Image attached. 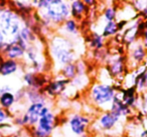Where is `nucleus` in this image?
Instances as JSON below:
<instances>
[{
  "label": "nucleus",
  "instance_id": "f257e3e1",
  "mask_svg": "<svg viewBox=\"0 0 147 137\" xmlns=\"http://www.w3.org/2000/svg\"><path fill=\"white\" fill-rule=\"evenodd\" d=\"M39 19L45 25H63L71 18V4L67 0H34Z\"/></svg>",
  "mask_w": 147,
  "mask_h": 137
},
{
  "label": "nucleus",
  "instance_id": "5701e85b",
  "mask_svg": "<svg viewBox=\"0 0 147 137\" xmlns=\"http://www.w3.org/2000/svg\"><path fill=\"white\" fill-rule=\"evenodd\" d=\"M63 28L65 30V33L69 35H78L79 34V24H78V21L75 20L74 18H69L63 23Z\"/></svg>",
  "mask_w": 147,
  "mask_h": 137
},
{
  "label": "nucleus",
  "instance_id": "2eb2a0df",
  "mask_svg": "<svg viewBox=\"0 0 147 137\" xmlns=\"http://www.w3.org/2000/svg\"><path fill=\"white\" fill-rule=\"evenodd\" d=\"M118 93L120 95L122 101L127 106L130 107L133 110H137L140 94H139L138 91L136 90V88L134 86H128L127 88L121 89L120 91H118Z\"/></svg>",
  "mask_w": 147,
  "mask_h": 137
},
{
  "label": "nucleus",
  "instance_id": "423d86ee",
  "mask_svg": "<svg viewBox=\"0 0 147 137\" xmlns=\"http://www.w3.org/2000/svg\"><path fill=\"white\" fill-rule=\"evenodd\" d=\"M57 127V116L51 111L39 118L37 124L31 128V137H51Z\"/></svg>",
  "mask_w": 147,
  "mask_h": 137
},
{
  "label": "nucleus",
  "instance_id": "4468645a",
  "mask_svg": "<svg viewBox=\"0 0 147 137\" xmlns=\"http://www.w3.org/2000/svg\"><path fill=\"white\" fill-rule=\"evenodd\" d=\"M23 81L26 84L27 88L37 89V90H42L45 85L49 83V80L45 78L42 73L33 72L28 71L23 75Z\"/></svg>",
  "mask_w": 147,
  "mask_h": 137
},
{
  "label": "nucleus",
  "instance_id": "7ed1b4c3",
  "mask_svg": "<svg viewBox=\"0 0 147 137\" xmlns=\"http://www.w3.org/2000/svg\"><path fill=\"white\" fill-rule=\"evenodd\" d=\"M118 89L108 83H95L89 90V98L92 104L103 111L109 110Z\"/></svg>",
  "mask_w": 147,
  "mask_h": 137
},
{
  "label": "nucleus",
  "instance_id": "ddd939ff",
  "mask_svg": "<svg viewBox=\"0 0 147 137\" xmlns=\"http://www.w3.org/2000/svg\"><path fill=\"white\" fill-rule=\"evenodd\" d=\"M109 110L114 113L115 115H117L118 117H120L121 119H123V120H126L127 118L132 116L135 111L133 109H131L130 107H128L123 102L118 92H117L114 100L112 101V104H111Z\"/></svg>",
  "mask_w": 147,
  "mask_h": 137
},
{
  "label": "nucleus",
  "instance_id": "c85d7f7f",
  "mask_svg": "<svg viewBox=\"0 0 147 137\" xmlns=\"http://www.w3.org/2000/svg\"><path fill=\"white\" fill-rule=\"evenodd\" d=\"M6 38H5V36L3 35V33L0 31V52H1V50L3 49V47H4V45L6 44Z\"/></svg>",
  "mask_w": 147,
  "mask_h": 137
},
{
  "label": "nucleus",
  "instance_id": "f704fd0d",
  "mask_svg": "<svg viewBox=\"0 0 147 137\" xmlns=\"http://www.w3.org/2000/svg\"><path fill=\"white\" fill-rule=\"evenodd\" d=\"M1 10H2V9H1V7H0V11H1Z\"/></svg>",
  "mask_w": 147,
  "mask_h": 137
},
{
  "label": "nucleus",
  "instance_id": "f3484780",
  "mask_svg": "<svg viewBox=\"0 0 147 137\" xmlns=\"http://www.w3.org/2000/svg\"><path fill=\"white\" fill-rule=\"evenodd\" d=\"M89 7L83 2V0H76L71 3V17L75 20H82L88 14Z\"/></svg>",
  "mask_w": 147,
  "mask_h": 137
},
{
  "label": "nucleus",
  "instance_id": "dca6fc26",
  "mask_svg": "<svg viewBox=\"0 0 147 137\" xmlns=\"http://www.w3.org/2000/svg\"><path fill=\"white\" fill-rule=\"evenodd\" d=\"M20 68V63L17 60L3 58L0 61V76L7 77L15 74Z\"/></svg>",
  "mask_w": 147,
  "mask_h": 137
},
{
  "label": "nucleus",
  "instance_id": "a211bd4d",
  "mask_svg": "<svg viewBox=\"0 0 147 137\" xmlns=\"http://www.w3.org/2000/svg\"><path fill=\"white\" fill-rule=\"evenodd\" d=\"M134 87L139 94L147 91V66L139 71L137 74H135Z\"/></svg>",
  "mask_w": 147,
  "mask_h": 137
},
{
  "label": "nucleus",
  "instance_id": "20e7f679",
  "mask_svg": "<svg viewBox=\"0 0 147 137\" xmlns=\"http://www.w3.org/2000/svg\"><path fill=\"white\" fill-rule=\"evenodd\" d=\"M21 18L18 12L11 8H4L0 11V31L11 41L18 35L21 29Z\"/></svg>",
  "mask_w": 147,
  "mask_h": 137
},
{
  "label": "nucleus",
  "instance_id": "473e14b6",
  "mask_svg": "<svg viewBox=\"0 0 147 137\" xmlns=\"http://www.w3.org/2000/svg\"><path fill=\"white\" fill-rule=\"evenodd\" d=\"M2 91H3V86L1 84H0V94L2 93Z\"/></svg>",
  "mask_w": 147,
  "mask_h": 137
},
{
  "label": "nucleus",
  "instance_id": "1a4fd4ad",
  "mask_svg": "<svg viewBox=\"0 0 147 137\" xmlns=\"http://www.w3.org/2000/svg\"><path fill=\"white\" fill-rule=\"evenodd\" d=\"M45 105H47V103L37 102V103H30L27 106L26 110L21 115L23 125L25 127L32 128V127H34L37 124V122H38L39 118L41 116V110L45 107Z\"/></svg>",
  "mask_w": 147,
  "mask_h": 137
},
{
  "label": "nucleus",
  "instance_id": "39448f33",
  "mask_svg": "<svg viewBox=\"0 0 147 137\" xmlns=\"http://www.w3.org/2000/svg\"><path fill=\"white\" fill-rule=\"evenodd\" d=\"M123 119L115 115L110 110L102 111L98 118L96 119L94 123H92V128H96V132L98 134H104L108 136H114L116 135L115 130L122 124Z\"/></svg>",
  "mask_w": 147,
  "mask_h": 137
},
{
  "label": "nucleus",
  "instance_id": "6e6552de",
  "mask_svg": "<svg viewBox=\"0 0 147 137\" xmlns=\"http://www.w3.org/2000/svg\"><path fill=\"white\" fill-rule=\"evenodd\" d=\"M127 59L122 54L112 55L107 60V70L111 77L119 79L120 77L124 76L127 69Z\"/></svg>",
  "mask_w": 147,
  "mask_h": 137
},
{
  "label": "nucleus",
  "instance_id": "393cba45",
  "mask_svg": "<svg viewBox=\"0 0 147 137\" xmlns=\"http://www.w3.org/2000/svg\"><path fill=\"white\" fill-rule=\"evenodd\" d=\"M103 16H104L105 20L108 22V21H115L117 17V11L115 9V7L109 6L103 12Z\"/></svg>",
  "mask_w": 147,
  "mask_h": 137
},
{
  "label": "nucleus",
  "instance_id": "aec40b11",
  "mask_svg": "<svg viewBox=\"0 0 147 137\" xmlns=\"http://www.w3.org/2000/svg\"><path fill=\"white\" fill-rule=\"evenodd\" d=\"M61 77L65 79H69V80H73L79 75L78 71V66H77V63L71 62L69 64L65 65L61 68Z\"/></svg>",
  "mask_w": 147,
  "mask_h": 137
},
{
  "label": "nucleus",
  "instance_id": "f8f14e48",
  "mask_svg": "<svg viewBox=\"0 0 147 137\" xmlns=\"http://www.w3.org/2000/svg\"><path fill=\"white\" fill-rule=\"evenodd\" d=\"M69 83H71V80L61 77V78H57L55 79V80L49 81V83L45 85L42 90L47 96L55 98V97L59 96V95H61L65 92Z\"/></svg>",
  "mask_w": 147,
  "mask_h": 137
},
{
  "label": "nucleus",
  "instance_id": "bb28decb",
  "mask_svg": "<svg viewBox=\"0 0 147 137\" xmlns=\"http://www.w3.org/2000/svg\"><path fill=\"white\" fill-rule=\"evenodd\" d=\"M140 41L142 42V44L144 45L145 48L147 49V21H146V24H145L144 28H143L142 32H141Z\"/></svg>",
  "mask_w": 147,
  "mask_h": 137
},
{
  "label": "nucleus",
  "instance_id": "72a5a7b5",
  "mask_svg": "<svg viewBox=\"0 0 147 137\" xmlns=\"http://www.w3.org/2000/svg\"><path fill=\"white\" fill-rule=\"evenodd\" d=\"M67 1H69V2H74V1H76V0H67Z\"/></svg>",
  "mask_w": 147,
  "mask_h": 137
},
{
  "label": "nucleus",
  "instance_id": "4be33fe9",
  "mask_svg": "<svg viewBox=\"0 0 147 137\" xmlns=\"http://www.w3.org/2000/svg\"><path fill=\"white\" fill-rule=\"evenodd\" d=\"M89 45L94 50H101L105 46V38L102 36V34H99L97 32L93 33L89 38Z\"/></svg>",
  "mask_w": 147,
  "mask_h": 137
},
{
  "label": "nucleus",
  "instance_id": "cd10ccee",
  "mask_svg": "<svg viewBox=\"0 0 147 137\" xmlns=\"http://www.w3.org/2000/svg\"><path fill=\"white\" fill-rule=\"evenodd\" d=\"M139 17H140L141 19H143L144 21L147 20V3L145 4L144 8L139 12Z\"/></svg>",
  "mask_w": 147,
  "mask_h": 137
},
{
  "label": "nucleus",
  "instance_id": "6ab92c4d",
  "mask_svg": "<svg viewBox=\"0 0 147 137\" xmlns=\"http://www.w3.org/2000/svg\"><path fill=\"white\" fill-rule=\"evenodd\" d=\"M16 100V95L11 91H2V93L0 94V106L6 110L10 111Z\"/></svg>",
  "mask_w": 147,
  "mask_h": 137
},
{
  "label": "nucleus",
  "instance_id": "2f4dec72",
  "mask_svg": "<svg viewBox=\"0 0 147 137\" xmlns=\"http://www.w3.org/2000/svg\"><path fill=\"white\" fill-rule=\"evenodd\" d=\"M95 137H110V136H108V135H104V134H97V136H95Z\"/></svg>",
  "mask_w": 147,
  "mask_h": 137
},
{
  "label": "nucleus",
  "instance_id": "b1692460",
  "mask_svg": "<svg viewBox=\"0 0 147 137\" xmlns=\"http://www.w3.org/2000/svg\"><path fill=\"white\" fill-rule=\"evenodd\" d=\"M137 111L142 113L143 116L147 118V91H145V92H143V93H140Z\"/></svg>",
  "mask_w": 147,
  "mask_h": 137
},
{
  "label": "nucleus",
  "instance_id": "f03ea898",
  "mask_svg": "<svg viewBox=\"0 0 147 137\" xmlns=\"http://www.w3.org/2000/svg\"><path fill=\"white\" fill-rule=\"evenodd\" d=\"M49 53L61 67L75 61L76 53L73 43L65 36H55L49 42Z\"/></svg>",
  "mask_w": 147,
  "mask_h": 137
},
{
  "label": "nucleus",
  "instance_id": "c756f323",
  "mask_svg": "<svg viewBox=\"0 0 147 137\" xmlns=\"http://www.w3.org/2000/svg\"><path fill=\"white\" fill-rule=\"evenodd\" d=\"M83 2H84L88 7H93L95 4H96L97 0H83Z\"/></svg>",
  "mask_w": 147,
  "mask_h": 137
},
{
  "label": "nucleus",
  "instance_id": "a878e982",
  "mask_svg": "<svg viewBox=\"0 0 147 137\" xmlns=\"http://www.w3.org/2000/svg\"><path fill=\"white\" fill-rule=\"evenodd\" d=\"M10 117H11L10 111L6 110V109L2 108V107L0 106V126L2 124H4Z\"/></svg>",
  "mask_w": 147,
  "mask_h": 137
},
{
  "label": "nucleus",
  "instance_id": "412c9836",
  "mask_svg": "<svg viewBox=\"0 0 147 137\" xmlns=\"http://www.w3.org/2000/svg\"><path fill=\"white\" fill-rule=\"evenodd\" d=\"M119 31L120 30H119L118 22H117L116 20L108 21V22H106V24H105L101 34H102V36L104 37V38H110V37H113L118 34Z\"/></svg>",
  "mask_w": 147,
  "mask_h": 137
},
{
  "label": "nucleus",
  "instance_id": "9b49d317",
  "mask_svg": "<svg viewBox=\"0 0 147 137\" xmlns=\"http://www.w3.org/2000/svg\"><path fill=\"white\" fill-rule=\"evenodd\" d=\"M25 51H26V49L16 39H13L11 41H7L6 44L4 45L3 49L0 52V54L6 59L19 61L21 58L24 57Z\"/></svg>",
  "mask_w": 147,
  "mask_h": 137
},
{
  "label": "nucleus",
  "instance_id": "7c9ffc66",
  "mask_svg": "<svg viewBox=\"0 0 147 137\" xmlns=\"http://www.w3.org/2000/svg\"><path fill=\"white\" fill-rule=\"evenodd\" d=\"M137 137H147V127L141 129L140 133H139Z\"/></svg>",
  "mask_w": 147,
  "mask_h": 137
},
{
  "label": "nucleus",
  "instance_id": "0eeeda50",
  "mask_svg": "<svg viewBox=\"0 0 147 137\" xmlns=\"http://www.w3.org/2000/svg\"><path fill=\"white\" fill-rule=\"evenodd\" d=\"M69 129L76 136H84L87 134L90 127L92 126V119L86 114L76 113L69 116L67 120Z\"/></svg>",
  "mask_w": 147,
  "mask_h": 137
},
{
  "label": "nucleus",
  "instance_id": "9d476101",
  "mask_svg": "<svg viewBox=\"0 0 147 137\" xmlns=\"http://www.w3.org/2000/svg\"><path fill=\"white\" fill-rule=\"evenodd\" d=\"M147 57V49L144 47L140 40L131 44L128 49V59L127 62L133 63L134 67H139Z\"/></svg>",
  "mask_w": 147,
  "mask_h": 137
},
{
  "label": "nucleus",
  "instance_id": "c9c22d12",
  "mask_svg": "<svg viewBox=\"0 0 147 137\" xmlns=\"http://www.w3.org/2000/svg\"><path fill=\"white\" fill-rule=\"evenodd\" d=\"M146 21H147V20H146Z\"/></svg>",
  "mask_w": 147,
  "mask_h": 137
}]
</instances>
